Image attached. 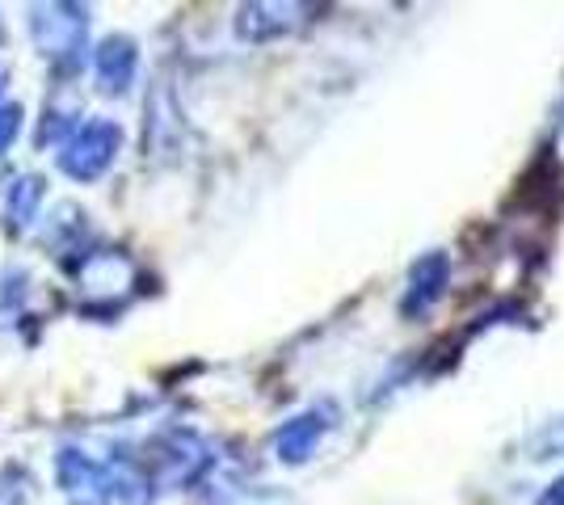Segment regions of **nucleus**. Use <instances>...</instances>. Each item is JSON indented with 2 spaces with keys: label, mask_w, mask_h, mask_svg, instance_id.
<instances>
[{
  "label": "nucleus",
  "mask_w": 564,
  "mask_h": 505,
  "mask_svg": "<svg viewBox=\"0 0 564 505\" xmlns=\"http://www.w3.org/2000/svg\"><path fill=\"white\" fill-rule=\"evenodd\" d=\"M118 147H122V127L110 119H89L85 127L72 131V140H64L55 161L72 182H97L115 165Z\"/></svg>",
  "instance_id": "nucleus-1"
},
{
  "label": "nucleus",
  "mask_w": 564,
  "mask_h": 505,
  "mask_svg": "<svg viewBox=\"0 0 564 505\" xmlns=\"http://www.w3.org/2000/svg\"><path fill=\"white\" fill-rule=\"evenodd\" d=\"M85 9L76 4H43L30 13V39L39 43V51L47 59H76L85 47Z\"/></svg>",
  "instance_id": "nucleus-2"
},
{
  "label": "nucleus",
  "mask_w": 564,
  "mask_h": 505,
  "mask_svg": "<svg viewBox=\"0 0 564 505\" xmlns=\"http://www.w3.org/2000/svg\"><path fill=\"white\" fill-rule=\"evenodd\" d=\"M333 426H337V405H316V409L291 417L274 433V455H279V463H291V468L307 463V459L321 451V442L333 433Z\"/></svg>",
  "instance_id": "nucleus-3"
},
{
  "label": "nucleus",
  "mask_w": 564,
  "mask_h": 505,
  "mask_svg": "<svg viewBox=\"0 0 564 505\" xmlns=\"http://www.w3.org/2000/svg\"><path fill=\"white\" fill-rule=\"evenodd\" d=\"M55 468H59V484H64L68 505H110V497H115L110 468H101L97 459L80 455V451H64Z\"/></svg>",
  "instance_id": "nucleus-4"
},
{
  "label": "nucleus",
  "mask_w": 564,
  "mask_h": 505,
  "mask_svg": "<svg viewBox=\"0 0 564 505\" xmlns=\"http://www.w3.org/2000/svg\"><path fill=\"white\" fill-rule=\"evenodd\" d=\"M447 283H451V257L447 253H425L413 262L409 270V287H404V299H400V312L409 316H425L443 295H447Z\"/></svg>",
  "instance_id": "nucleus-5"
},
{
  "label": "nucleus",
  "mask_w": 564,
  "mask_h": 505,
  "mask_svg": "<svg viewBox=\"0 0 564 505\" xmlns=\"http://www.w3.org/2000/svg\"><path fill=\"white\" fill-rule=\"evenodd\" d=\"M135 68H140V47H135V39H127V34H110V39H101V43H97L94 73H97V85H101L110 97L131 89Z\"/></svg>",
  "instance_id": "nucleus-6"
},
{
  "label": "nucleus",
  "mask_w": 564,
  "mask_h": 505,
  "mask_svg": "<svg viewBox=\"0 0 564 505\" xmlns=\"http://www.w3.org/2000/svg\"><path fill=\"white\" fill-rule=\"evenodd\" d=\"M300 4H249V9H240V18H236V30H240V39H253V43H265V39H274L282 30H291V18L286 13H295Z\"/></svg>",
  "instance_id": "nucleus-7"
},
{
  "label": "nucleus",
  "mask_w": 564,
  "mask_h": 505,
  "mask_svg": "<svg viewBox=\"0 0 564 505\" xmlns=\"http://www.w3.org/2000/svg\"><path fill=\"white\" fill-rule=\"evenodd\" d=\"M39 202H43V177L34 173H22L13 177V186L4 190V216L13 228H30L39 219Z\"/></svg>",
  "instance_id": "nucleus-8"
},
{
  "label": "nucleus",
  "mask_w": 564,
  "mask_h": 505,
  "mask_svg": "<svg viewBox=\"0 0 564 505\" xmlns=\"http://www.w3.org/2000/svg\"><path fill=\"white\" fill-rule=\"evenodd\" d=\"M527 451H531V459H556L564 455V417L561 421H547L531 442H527Z\"/></svg>",
  "instance_id": "nucleus-9"
},
{
  "label": "nucleus",
  "mask_w": 564,
  "mask_h": 505,
  "mask_svg": "<svg viewBox=\"0 0 564 505\" xmlns=\"http://www.w3.org/2000/svg\"><path fill=\"white\" fill-rule=\"evenodd\" d=\"M22 131V106H0V152L18 140Z\"/></svg>",
  "instance_id": "nucleus-10"
},
{
  "label": "nucleus",
  "mask_w": 564,
  "mask_h": 505,
  "mask_svg": "<svg viewBox=\"0 0 564 505\" xmlns=\"http://www.w3.org/2000/svg\"><path fill=\"white\" fill-rule=\"evenodd\" d=\"M540 505H564V476L556 484H547V493L540 497Z\"/></svg>",
  "instance_id": "nucleus-11"
},
{
  "label": "nucleus",
  "mask_w": 564,
  "mask_h": 505,
  "mask_svg": "<svg viewBox=\"0 0 564 505\" xmlns=\"http://www.w3.org/2000/svg\"><path fill=\"white\" fill-rule=\"evenodd\" d=\"M0 89H4V68H0Z\"/></svg>",
  "instance_id": "nucleus-12"
}]
</instances>
